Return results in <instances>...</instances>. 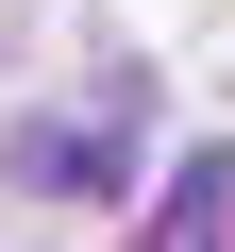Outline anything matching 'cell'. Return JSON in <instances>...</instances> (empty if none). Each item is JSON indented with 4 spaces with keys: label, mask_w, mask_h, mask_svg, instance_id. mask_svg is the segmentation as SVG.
Listing matches in <instances>:
<instances>
[{
    "label": "cell",
    "mask_w": 235,
    "mask_h": 252,
    "mask_svg": "<svg viewBox=\"0 0 235 252\" xmlns=\"http://www.w3.org/2000/svg\"><path fill=\"white\" fill-rule=\"evenodd\" d=\"M0 168H17V202H101L118 185V135H101V118H17Z\"/></svg>",
    "instance_id": "obj_1"
},
{
    "label": "cell",
    "mask_w": 235,
    "mask_h": 252,
    "mask_svg": "<svg viewBox=\"0 0 235 252\" xmlns=\"http://www.w3.org/2000/svg\"><path fill=\"white\" fill-rule=\"evenodd\" d=\"M151 252H235V152H185V185H168Z\"/></svg>",
    "instance_id": "obj_2"
}]
</instances>
